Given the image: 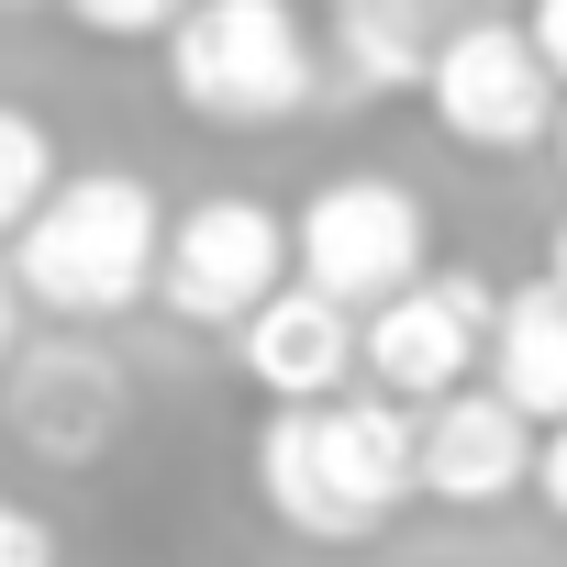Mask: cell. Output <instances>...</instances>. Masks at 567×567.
Listing matches in <instances>:
<instances>
[{"label":"cell","instance_id":"obj_1","mask_svg":"<svg viewBox=\"0 0 567 567\" xmlns=\"http://www.w3.org/2000/svg\"><path fill=\"white\" fill-rule=\"evenodd\" d=\"M256 501L312 534V545H368L401 523V501H423V423L379 390H346V401H312V412H267L256 445Z\"/></svg>","mask_w":567,"mask_h":567},{"label":"cell","instance_id":"obj_2","mask_svg":"<svg viewBox=\"0 0 567 567\" xmlns=\"http://www.w3.org/2000/svg\"><path fill=\"white\" fill-rule=\"evenodd\" d=\"M156 256H167V212L134 167H68L56 200L12 234V290L90 334V323H123L134 301H156Z\"/></svg>","mask_w":567,"mask_h":567},{"label":"cell","instance_id":"obj_3","mask_svg":"<svg viewBox=\"0 0 567 567\" xmlns=\"http://www.w3.org/2000/svg\"><path fill=\"white\" fill-rule=\"evenodd\" d=\"M167 101L212 134H278L323 101V45L301 0H189L167 34Z\"/></svg>","mask_w":567,"mask_h":567},{"label":"cell","instance_id":"obj_4","mask_svg":"<svg viewBox=\"0 0 567 567\" xmlns=\"http://www.w3.org/2000/svg\"><path fill=\"white\" fill-rule=\"evenodd\" d=\"M290 278L323 290V301H346V312H379V301L423 290V278H434V212H423V189H401L379 167L323 178L290 212Z\"/></svg>","mask_w":567,"mask_h":567},{"label":"cell","instance_id":"obj_5","mask_svg":"<svg viewBox=\"0 0 567 567\" xmlns=\"http://www.w3.org/2000/svg\"><path fill=\"white\" fill-rule=\"evenodd\" d=\"M278 290H290V212H267L256 189H212V200L167 212V256H156V312L167 323L234 334Z\"/></svg>","mask_w":567,"mask_h":567},{"label":"cell","instance_id":"obj_6","mask_svg":"<svg viewBox=\"0 0 567 567\" xmlns=\"http://www.w3.org/2000/svg\"><path fill=\"white\" fill-rule=\"evenodd\" d=\"M423 112L467 156H523V145H556L567 90L545 79V56H534L523 23H456L423 56Z\"/></svg>","mask_w":567,"mask_h":567},{"label":"cell","instance_id":"obj_7","mask_svg":"<svg viewBox=\"0 0 567 567\" xmlns=\"http://www.w3.org/2000/svg\"><path fill=\"white\" fill-rule=\"evenodd\" d=\"M489 323H501V290H489V278H478V267H434L423 290H401V301H379V312L357 323L368 390L401 401V412H434V401L478 390V379H489Z\"/></svg>","mask_w":567,"mask_h":567},{"label":"cell","instance_id":"obj_8","mask_svg":"<svg viewBox=\"0 0 567 567\" xmlns=\"http://www.w3.org/2000/svg\"><path fill=\"white\" fill-rule=\"evenodd\" d=\"M234 368H245V390H256L267 412L346 401V390L368 379V357H357V312L290 278V290H278L267 312H245V323H234Z\"/></svg>","mask_w":567,"mask_h":567},{"label":"cell","instance_id":"obj_9","mask_svg":"<svg viewBox=\"0 0 567 567\" xmlns=\"http://www.w3.org/2000/svg\"><path fill=\"white\" fill-rule=\"evenodd\" d=\"M0 401H12V434H23L45 467H90V456L123 434V368H112L101 346H79V334L12 357V368H0Z\"/></svg>","mask_w":567,"mask_h":567},{"label":"cell","instance_id":"obj_10","mask_svg":"<svg viewBox=\"0 0 567 567\" xmlns=\"http://www.w3.org/2000/svg\"><path fill=\"white\" fill-rule=\"evenodd\" d=\"M534 423L478 379V390H456V401H434L423 412V501H445V512H489V501H512L523 478H534Z\"/></svg>","mask_w":567,"mask_h":567},{"label":"cell","instance_id":"obj_11","mask_svg":"<svg viewBox=\"0 0 567 567\" xmlns=\"http://www.w3.org/2000/svg\"><path fill=\"white\" fill-rule=\"evenodd\" d=\"M489 390L534 434L567 423V290H556V278H534V290L501 301V323H489Z\"/></svg>","mask_w":567,"mask_h":567},{"label":"cell","instance_id":"obj_12","mask_svg":"<svg viewBox=\"0 0 567 567\" xmlns=\"http://www.w3.org/2000/svg\"><path fill=\"white\" fill-rule=\"evenodd\" d=\"M423 23L401 12V0H368V12H334V68L346 90H423Z\"/></svg>","mask_w":567,"mask_h":567},{"label":"cell","instance_id":"obj_13","mask_svg":"<svg viewBox=\"0 0 567 567\" xmlns=\"http://www.w3.org/2000/svg\"><path fill=\"white\" fill-rule=\"evenodd\" d=\"M56 134H45V112H23V101H0V245H12L45 200H56Z\"/></svg>","mask_w":567,"mask_h":567},{"label":"cell","instance_id":"obj_14","mask_svg":"<svg viewBox=\"0 0 567 567\" xmlns=\"http://www.w3.org/2000/svg\"><path fill=\"white\" fill-rule=\"evenodd\" d=\"M68 23L90 45H167L189 23V0H68Z\"/></svg>","mask_w":567,"mask_h":567},{"label":"cell","instance_id":"obj_15","mask_svg":"<svg viewBox=\"0 0 567 567\" xmlns=\"http://www.w3.org/2000/svg\"><path fill=\"white\" fill-rule=\"evenodd\" d=\"M0 567H56V523L12 489H0Z\"/></svg>","mask_w":567,"mask_h":567},{"label":"cell","instance_id":"obj_16","mask_svg":"<svg viewBox=\"0 0 567 567\" xmlns=\"http://www.w3.org/2000/svg\"><path fill=\"white\" fill-rule=\"evenodd\" d=\"M523 34H534V56H545V79L567 90V0H534V12H523Z\"/></svg>","mask_w":567,"mask_h":567},{"label":"cell","instance_id":"obj_17","mask_svg":"<svg viewBox=\"0 0 567 567\" xmlns=\"http://www.w3.org/2000/svg\"><path fill=\"white\" fill-rule=\"evenodd\" d=\"M534 489H545V512L567 523V423H545V445H534Z\"/></svg>","mask_w":567,"mask_h":567},{"label":"cell","instance_id":"obj_18","mask_svg":"<svg viewBox=\"0 0 567 567\" xmlns=\"http://www.w3.org/2000/svg\"><path fill=\"white\" fill-rule=\"evenodd\" d=\"M12 346H23V290H12V267H0V368H12Z\"/></svg>","mask_w":567,"mask_h":567},{"label":"cell","instance_id":"obj_19","mask_svg":"<svg viewBox=\"0 0 567 567\" xmlns=\"http://www.w3.org/2000/svg\"><path fill=\"white\" fill-rule=\"evenodd\" d=\"M545 278H556V290H567V223L545 234Z\"/></svg>","mask_w":567,"mask_h":567},{"label":"cell","instance_id":"obj_20","mask_svg":"<svg viewBox=\"0 0 567 567\" xmlns=\"http://www.w3.org/2000/svg\"><path fill=\"white\" fill-rule=\"evenodd\" d=\"M556 167H567V112H556Z\"/></svg>","mask_w":567,"mask_h":567},{"label":"cell","instance_id":"obj_21","mask_svg":"<svg viewBox=\"0 0 567 567\" xmlns=\"http://www.w3.org/2000/svg\"><path fill=\"white\" fill-rule=\"evenodd\" d=\"M0 12H45V0H0Z\"/></svg>","mask_w":567,"mask_h":567},{"label":"cell","instance_id":"obj_22","mask_svg":"<svg viewBox=\"0 0 567 567\" xmlns=\"http://www.w3.org/2000/svg\"><path fill=\"white\" fill-rule=\"evenodd\" d=\"M323 12H368V0H323Z\"/></svg>","mask_w":567,"mask_h":567}]
</instances>
